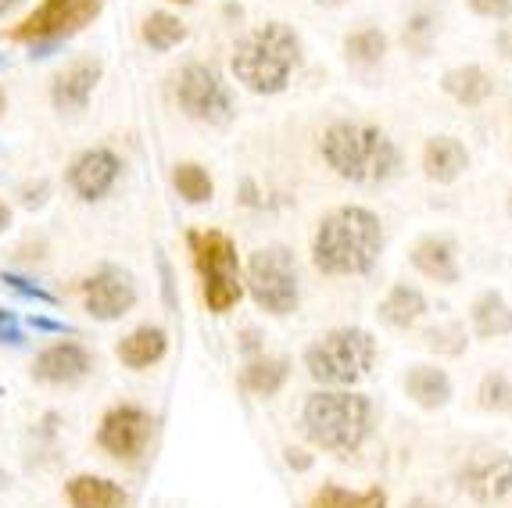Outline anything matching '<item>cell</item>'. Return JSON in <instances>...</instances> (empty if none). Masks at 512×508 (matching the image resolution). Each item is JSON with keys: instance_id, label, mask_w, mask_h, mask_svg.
<instances>
[{"instance_id": "4", "label": "cell", "mask_w": 512, "mask_h": 508, "mask_svg": "<svg viewBox=\"0 0 512 508\" xmlns=\"http://www.w3.org/2000/svg\"><path fill=\"white\" fill-rule=\"evenodd\" d=\"M301 433L326 455H355L373 433V401L355 387H319L301 405Z\"/></svg>"}, {"instance_id": "38", "label": "cell", "mask_w": 512, "mask_h": 508, "mask_svg": "<svg viewBox=\"0 0 512 508\" xmlns=\"http://www.w3.org/2000/svg\"><path fill=\"white\" fill-rule=\"evenodd\" d=\"M240 351H244L248 358L262 355V351H258V330H244V333H240Z\"/></svg>"}, {"instance_id": "21", "label": "cell", "mask_w": 512, "mask_h": 508, "mask_svg": "<svg viewBox=\"0 0 512 508\" xmlns=\"http://www.w3.org/2000/svg\"><path fill=\"white\" fill-rule=\"evenodd\" d=\"M65 501H69V508H126L129 494L111 476L79 473L65 480Z\"/></svg>"}, {"instance_id": "39", "label": "cell", "mask_w": 512, "mask_h": 508, "mask_svg": "<svg viewBox=\"0 0 512 508\" xmlns=\"http://www.w3.org/2000/svg\"><path fill=\"white\" fill-rule=\"evenodd\" d=\"M11 222H15V212H11V204L0 197V237H4V233L11 229Z\"/></svg>"}, {"instance_id": "8", "label": "cell", "mask_w": 512, "mask_h": 508, "mask_svg": "<svg viewBox=\"0 0 512 508\" xmlns=\"http://www.w3.org/2000/svg\"><path fill=\"white\" fill-rule=\"evenodd\" d=\"M101 11L104 0H40L36 11H29L22 22L0 29V40L26 43L33 47V58H43V51L79 36L86 26H94Z\"/></svg>"}, {"instance_id": "36", "label": "cell", "mask_w": 512, "mask_h": 508, "mask_svg": "<svg viewBox=\"0 0 512 508\" xmlns=\"http://www.w3.org/2000/svg\"><path fill=\"white\" fill-rule=\"evenodd\" d=\"M283 458H287V466H291L294 473H308V469H312V462H316V458L308 455V451H301V448H283Z\"/></svg>"}, {"instance_id": "34", "label": "cell", "mask_w": 512, "mask_h": 508, "mask_svg": "<svg viewBox=\"0 0 512 508\" xmlns=\"http://www.w3.org/2000/svg\"><path fill=\"white\" fill-rule=\"evenodd\" d=\"M0 280L8 283L11 290H18V294H26V297H36V301H43V305H54V297L47 294V290H40V287H33L29 280H22V276H11V272H4Z\"/></svg>"}, {"instance_id": "5", "label": "cell", "mask_w": 512, "mask_h": 508, "mask_svg": "<svg viewBox=\"0 0 512 508\" xmlns=\"http://www.w3.org/2000/svg\"><path fill=\"white\" fill-rule=\"evenodd\" d=\"M316 387H355L376 365V337L362 326H333L319 333L301 355Z\"/></svg>"}, {"instance_id": "45", "label": "cell", "mask_w": 512, "mask_h": 508, "mask_svg": "<svg viewBox=\"0 0 512 508\" xmlns=\"http://www.w3.org/2000/svg\"><path fill=\"white\" fill-rule=\"evenodd\" d=\"M169 4H194V0H169Z\"/></svg>"}, {"instance_id": "44", "label": "cell", "mask_w": 512, "mask_h": 508, "mask_svg": "<svg viewBox=\"0 0 512 508\" xmlns=\"http://www.w3.org/2000/svg\"><path fill=\"white\" fill-rule=\"evenodd\" d=\"M409 508H437V505H430V501H423V498H419V501H412Z\"/></svg>"}, {"instance_id": "10", "label": "cell", "mask_w": 512, "mask_h": 508, "mask_svg": "<svg viewBox=\"0 0 512 508\" xmlns=\"http://www.w3.org/2000/svg\"><path fill=\"white\" fill-rule=\"evenodd\" d=\"M154 419L151 408L137 405V401H119V405L104 408L101 423H97V448L122 466H137L147 455L154 441Z\"/></svg>"}, {"instance_id": "32", "label": "cell", "mask_w": 512, "mask_h": 508, "mask_svg": "<svg viewBox=\"0 0 512 508\" xmlns=\"http://www.w3.org/2000/svg\"><path fill=\"white\" fill-rule=\"evenodd\" d=\"M51 179L40 176V179H29V183H22L18 187V204L22 208H29V212H36V208H43V204L51 201Z\"/></svg>"}, {"instance_id": "24", "label": "cell", "mask_w": 512, "mask_h": 508, "mask_svg": "<svg viewBox=\"0 0 512 508\" xmlns=\"http://www.w3.org/2000/svg\"><path fill=\"white\" fill-rule=\"evenodd\" d=\"M291 380V358L283 355H255L240 369V387L255 394V398H276Z\"/></svg>"}, {"instance_id": "29", "label": "cell", "mask_w": 512, "mask_h": 508, "mask_svg": "<svg viewBox=\"0 0 512 508\" xmlns=\"http://www.w3.org/2000/svg\"><path fill=\"white\" fill-rule=\"evenodd\" d=\"M423 348L434 351V355H448V358H459L462 351L470 348V333L462 322H437L423 333Z\"/></svg>"}, {"instance_id": "33", "label": "cell", "mask_w": 512, "mask_h": 508, "mask_svg": "<svg viewBox=\"0 0 512 508\" xmlns=\"http://www.w3.org/2000/svg\"><path fill=\"white\" fill-rule=\"evenodd\" d=\"M466 8L487 22H512V0H466Z\"/></svg>"}, {"instance_id": "22", "label": "cell", "mask_w": 512, "mask_h": 508, "mask_svg": "<svg viewBox=\"0 0 512 508\" xmlns=\"http://www.w3.org/2000/svg\"><path fill=\"white\" fill-rule=\"evenodd\" d=\"M427 312H430L427 294H423L416 283H405V280L394 283V287L384 294V301L376 305L380 322L391 326V330H412V326H419V319H423Z\"/></svg>"}, {"instance_id": "16", "label": "cell", "mask_w": 512, "mask_h": 508, "mask_svg": "<svg viewBox=\"0 0 512 508\" xmlns=\"http://www.w3.org/2000/svg\"><path fill=\"white\" fill-rule=\"evenodd\" d=\"M409 262L419 276H427V280L441 283V287H455L462 280L459 244L452 237H437V233L419 237L409 251Z\"/></svg>"}, {"instance_id": "23", "label": "cell", "mask_w": 512, "mask_h": 508, "mask_svg": "<svg viewBox=\"0 0 512 508\" xmlns=\"http://www.w3.org/2000/svg\"><path fill=\"white\" fill-rule=\"evenodd\" d=\"M470 330L477 340L512 337V305L502 290H480L470 305Z\"/></svg>"}, {"instance_id": "17", "label": "cell", "mask_w": 512, "mask_h": 508, "mask_svg": "<svg viewBox=\"0 0 512 508\" xmlns=\"http://www.w3.org/2000/svg\"><path fill=\"white\" fill-rule=\"evenodd\" d=\"M419 169L437 187H452L462 179V172L470 169V151H466L459 136H430L423 144V154H419Z\"/></svg>"}, {"instance_id": "12", "label": "cell", "mask_w": 512, "mask_h": 508, "mask_svg": "<svg viewBox=\"0 0 512 508\" xmlns=\"http://www.w3.org/2000/svg\"><path fill=\"white\" fill-rule=\"evenodd\" d=\"M94 369H97V355L86 348L83 340H54V344L36 351L33 365H29V376L40 387L69 390L90 380Z\"/></svg>"}, {"instance_id": "19", "label": "cell", "mask_w": 512, "mask_h": 508, "mask_svg": "<svg viewBox=\"0 0 512 508\" xmlns=\"http://www.w3.org/2000/svg\"><path fill=\"white\" fill-rule=\"evenodd\" d=\"M402 387H405V398H409L416 408H423V412H437V408H444L455 398L452 376L444 373L441 365H430V362L409 365Z\"/></svg>"}, {"instance_id": "20", "label": "cell", "mask_w": 512, "mask_h": 508, "mask_svg": "<svg viewBox=\"0 0 512 508\" xmlns=\"http://www.w3.org/2000/svg\"><path fill=\"white\" fill-rule=\"evenodd\" d=\"M441 94L459 108H484L495 97V76L484 65H455L441 76Z\"/></svg>"}, {"instance_id": "7", "label": "cell", "mask_w": 512, "mask_h": 508, "mask_svg": "<svg viewBox=\"0 0 512 508\" xmlns=\"http://www.w3.org/2000/svg\"><path fill=\"white\" fill-rule=\"evenodd\" d=\"M244 294H251V301L273 319H287L291 312H298L301 272L291 247L265 244L251 251L244 262Z\"/></svg>"}, {"instance_id": "11", "label": "cell", "mask_w": 512, "mask_h": 508, "mask_svg": "<svg viewBox=\"0 0 512 508\" xmlns=\"http://www.w3.org/2000/svg\"><path fill=\"white\" fill-rule=\"evenodd\" d=\"M83 294V312L97 322H119L126 319L140 301V287L133 280V272L122 265H101L79 283Z\"/></svg>"}, {"instance_id": "18", "label": "cell", "mask_w": 512, "mask_h": 508, "mask_svg": "<svg viewBox=\"0 0 512 508\" xmlns=\"http://www.w3.org/2000/svg\"><path fill=\"white\" fill-rule=\"evenodd\" d=\"M169 355V333L158 322H144L137 330H129L126 337H119L115 344V358L133 373H147L154 365Z\"/></svg>"}, {"instance_id": "41", "label": "cell", "mask_w": 512, "mask_h": 508, "mask_svg": "<svg viewBox=\"0 0 512 508\" xmlns=\"http://www.w3.org/2000/svg\"><path fill=\"white\" fill-rule=\"evenodd\" d=\"M319 8H344V4H351V0H316Z\"/></svg>"}, {"instance_id": "15", "label": "cell", "mask_w": 512, "mask_h": 508, "mask_svg": "<svg viewBox=\"0 0 512 508\" xmlns=\"http://www.w3.org/2000/svg\"><path fill=\"white\" fill-rule=\"evenodd\" d=\"M104 76V61L94 54H79V58L65 61L51 76V104L58 115H83L90 108V97H94L97 83Z\"/></svg>"}, {"instance_id": "6", "label": "cell", "mask_w": 512, "mask_h": 508, "mask_svg": "<svg viewBox=\"0 0 512 508\" xmlns=\"http://www.w3.org/2000/svg\"><path fill=\"white\" fill-rule=\"evenodd\" d=\"M194 272L201 280V301L212 315H226L244 301V265L237 244L222 229H190L187 233Z\"/></svg>"}, {"instance_id": "14", "label": "cell", "mask_w": 512, "mask_h": 508, "mask_svg": "<svg viewBox=\"0 0 512 508\" xmlns=\"http://www.w3.org/2000/svg\"><path fill=\"white\" fill-rule=\"evenodd\" d=\"M122 176V158L111 147H90L76 154L65 169V187L79 197L83 204H97L115 190Z\"/></svg>"}, {"instance_id": "13", "label": "cell", "mask_w": 512, "mask_h": 508, "mask_svg": "<svg viewBox=\"0 0 512 508\" xmlns=\"http://www.w3.org/2000/svg\"><path fill=\"white\" fill-rule=\"evenodd\" d=\"M459 491L477 505H498L512 494V455L509 451H477L459 466Z\"/></svg>"}, {"instance_id": "40", "label": "cell", "mask_w": 512, "mask_h": 508, "mask_svg": "<svg viewBox=\"0 0 512 508\" xmlns=\"http://www.w3.org/2000/svg\"><path fill=\"white\" fill-rule=\"evenodd\" d=\"M18 8H26V0H0V18H8Z\"/></svg>"}, {"instance_id": "28", "label": "cell", "mask_w": 512, "mask_h": 508, "mask_svg": "<svg viewBox=\"0 0 512 508\" xmlns=\"http://www.w3.org/2000/svg\"><path fill=\"white\" fill-rule=\"evenodd\" d=\"M308 508H387L384 487H366V491H348L341 483H323Z\"/></svg>"}, {"instance_id": "26", "label": "cell", "mask_w": 512, "mask_h": 508, "mask_svg": "<svg viewBox=\"0 0 512 508\" xmlns=\"http://www.w3.org/2000/svg\"><path fill=\"white\" fill-rule=\"evenodd\" d=\"M172 190L180 194L183 204L201 208V204H212L215 179L201 161H176V165H172Z\"/></svg>"}, {"instance_id": "27", "label": "cell", "mask_w": 512, "mask_h": 508, "mask_svg": "<svg viewBox=\"0 0 512 508\" xmlns=\"http://www.w3.org/2000/svg\"><path fill=\"white\" fill-rule=\"evenodd\" d=\"M387 51H391V36L380 26H359L344 36V58H348L351 65L373 68L387 58Z\"/></svg>"}, {"instance_id": "42", "label": "cell", "mask_w": 512, "mask_h": 508, "mask_svg": "<svg viewBox=\"0 0 512 508\" xmlns=\"http://www.w3.org/2000/svg\"><path fill=\"white\" fill-rule=\"evenodd\" d=\"M8 111V94H4V86H0V115Z\"/></svg>"}, {"instance_id": "46", "label": "cell", "mask_w": 512, "mask_h": 508, "mask_svg": "<svg viewBox=\"0 0 512 508\" xmlns=\"http://www.w3.org/2000/svg\"><path fill=\"white\" fill-rule=\"evenodd\" d=\"M0 65H4V54H0Z\"/></svg>"}, {"instance_id": "43", "label": "cell", "mask_w": 512, "mask_h": 508, "mask_svg": "<svg viewBox=\"0 0 512 508\" xmlns=\"http://www.w3.org/2000/svg\"><path fill=\"white\" fill-rule=\"evenodd\" d=\"M505 215L512 219V187H509V197H505Z\"/></svg>"}, {"instance_id": "2", "label": "cell", "mask_w": 512, "mask_h": 508, "mask_svg": "<svg viewBox=\"0 0 512 508\" xmlns=\"http://www.w3.org/2000/svg\"><path fill=\"white\" fill-rule=\"evenodd\" d=\"M326 169L351 187H384L402 169V151L391 133L373 122L337 119L323 129L319 140Z\"/></svg>"}, {"instance_id": "25", "label": "cell", "mask_w": 512, "mask_h": 508, "mask_svg": "<svg viewBox=\"0 0 512 508\" xmlns=\"http://www.w3.org/2000/svg\"><path fill=\"white\" fill-rule=\"evenodd\" d=\"M187 36H190V26L180 15H172V11H151V15H144V22H140V40H144V47L154 54L176 51L180 43H187Z\"/></svg>"}, {"instance_id": "9", "label": "cell", "mask_w": 512, "mask_h": 508, "mask_svg": "<svg viewBox=\"0 0 512 508\" xmlns=\"http://www.w3.org/2000/svg\"><path fill=\"white\" fill-rule=\"evenodd\" d=\"M172 101L187 115L190 122L201 126H230L237 108H233L230 86L222 83V76L205 61H187V65L172 76Z\"/></svg>"}, {"instance_id": "31", "label": "cell", "mask_w": 512, "mask_h": 508, "mask_svg": "<svg viewBox=\"0 0 512 508\" xmlns=\"http://www.w3.org/2000/svg\"><path fill=\"white\" fill-rule=\"evenodd\" d=\"M477 405L484 412H512V380L505 373H487L477 387Z\"/></svg>"}, {"instance_id": "35", "label": "cell", "mask_w": 512, "mask_h": 508, "mask_svg": "<svg viewBox=\"0 0 512 508\" xmlns=\"http://www.w3.org/2000/svg\"><path fill=\"white\" fill-rule=\"evenodd\" d=\"M495 54L512 65V22H502V26L495 29Z\"/></svg>"}, {"instance_id": "30", "label": "cell", "mask_w": 512, "mask_h": 508, "mask_svg": "<svg viewBox=\"0 0 512 508\" xmlns=\"http://www.w3.org/2000/svg\"><path fill=\"white\" fill-rule=\"evenodd\" d=\"M434 40H437V18L434 15L419 11V15H412L409 22H405L402 43H405V51H409V54H416V58H427V54L434 51Z\"/></svg>"}, {"instance_id": "37", "label": "cell", "mask_w": 512, "mask_h": 508, "mask_svg": "<svg viewBox=\"0 0 512 508\" xmlns=\"http://www.w3.org/2000/svg\"><path fill=\"white\" fill-rule=\"evenodd\" d=\"M18 258H22V262H43V258H47V240H29L26 247H18Z\"/></svg>"}, {"instance_id": "1", "label": "cell", "mask_w": 512, "mask_h": 508, "mask_svg": "<svg viewBox=\"0 0 512 508\" xmlns=\"http://www.w3.org/2000/svg\"><path fill=\"white\" fill-rule=\"evenodd\" d=\"M387 244L384 219L366 204H337L319 219L312 237V265L323 276H369Z\"/></svg>"}, {"instance_id": "3", "label": "cell", "mask_w": 512, "mask_h": 508, "mask_svg": "<svg viewBox=\"0 0 512 508\" xmlns=\"http://www.w3.org/2000/svg\"><path fill=\"white\" fill-rule=\"evenodd\" d=\"M301 65V36L294 26L273 18L262 26L237 36L230 54V72L248 94L276 97L291 86L294 72Z\"/></svg>"}]
</instances>
